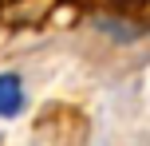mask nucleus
<instances>
[{"mask_svg":"<svg viewBox=\"0 0 150 146\" xmlns=\"http://www.w3.org/2000/svg\"><path fill=\"white\" fill-rule=\"evenodd\" d=\"M20 107H24V83H20V75L4 71L0 75V118L20 115Z\"/></svg>","mask_w":150,"mask_h":146,"instance_id":"obj_1","label":"nucleus"}]
</instances>
